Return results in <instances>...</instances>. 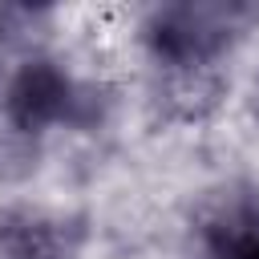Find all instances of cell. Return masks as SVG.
<instances>
[{
	"label": "cell",
	"mask_w": 259,
	"mask_h": 259,
	"mask_svg": "<svg viewBox=\"0 0 259 259\" xmlns=\"http://www.w3.org/2000/svg\"><path fill=\"white\" fill-rule=\"evenodd\" d=\"M259 32L247 0H162L142 8L134 40L154 97L182 121L206 117L231 85V65Z\"/></svg>",
	"instance_id": "obj_1"
},
{
	"label": "cell",
	"mask_w": 259,
	"mask_h": 259,
	"mask_svg": "<svg viewBox=\"0 0 259 259\" xmlns=\"http://www.w3.org/2000/svg\"><path fill=\"white\" fill-rule=\"evenodd\" d=\"M109 109V85L40 45L16 49L0 73V134L20 150H40L61 134H97Z\"/></svg>",
	"instance_id": "obj_2"
},
{
	"label": "cell",
	"mask_w": 259,
	"mask_h": 259,
	"mask_svg": "<svg viewBox=\"0 0 259 259\" xmlns=\"http://www.w3.org/2000/svg\"><path fill=\"white\" fill-rule=\"evenodd\" d=\"M190 259H259V182L227 178L210 186L186 227Z\"/></svg>",
	"instance_id": "obj_3"
},
{
	"label": "cell",
	"mask_w": 259,
	"mask_h": 259,
	"mask_svg": "<svg viewBox=\"0 0 259 259\" xmlns=\"http://www.w3.org/2000/svg\"><path fill=\"white\" fill-rule=\"evenodd\" d=\"M89 227L85 219L45 202L0 206V259H81Z\"/></svg>",
	"instance_id": "obj_4"
},
{
	"label": "cell",
	"mask_w": 259,
	"mask_h": 259,
	"mask_svg": "<svg viewBox=\"0 0 259 259\" xmlns=\"http://www.w3.org/2000/svg\"><path fill=\"white\" fill-rule=\"evenodd\" d=\"M255 93H259V81H255Z\"/></svg>",
	"instance_id": "obj_5"
}]
</instances>
